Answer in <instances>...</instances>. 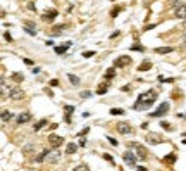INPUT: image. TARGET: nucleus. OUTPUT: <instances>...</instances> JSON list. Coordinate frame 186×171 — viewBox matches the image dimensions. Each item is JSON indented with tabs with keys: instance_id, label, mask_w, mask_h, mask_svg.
I'll return each instance as SVG.
<instances>
[{
	"instance_id": "nucleus-24",
	"label": "nucleus",
	"mask_w": 186,
	"mask_h": 171,
	"mask_svg": "<svg viewBox=\"0 0 186 171\" xmlns=\"http://www.w3.org/2000/svg\"><path fill=\"white\" fill-rule=\"evenodd\" d=\"M67 78H69V81H71V83H73V85H79V83H81V80H79V78H78V76H74V75H67Z\"/></svg>"
},
{
	"instance_id": "nucleus-27",
	"label": "nucleus",
	"mask_w": 186,
	"mask_h": 171,
	"mask_svg": "<svg viewBox=\"0 0 186 171\" xmlns=\"http://www.w3.org/2000/svg\"><path fill=\"white\" fill-rule=\"evenodd\" d=\"M164 161H166V163H174V161H176V156H174V154H169V156L164 157Z\"/></svg>"
},
{
	"instance_id": "nucleus-17",
	"label": "nucleus",
	"mask_w": 186,
	"mask_h": 171,
	"mask_svg": "<svg viewBox=\"0 0 186 171\" xmlns=\"http://www.w3.org/2000/svg\"><path fill=\"white\" fill-rule=\"evenodd\" d=\"M138 69H140V71H148V69H152V62H150V61H143Z\"/></svg>"
},
{
	"instance_id": "nucleus-41",
	"label": "nucleus",
	"mask_w": 186,
	"mask_h": 171,
	"mask_svg": "<svg viewBox=\"0 0 186 171\" xmlns=\"http://www.w3.org/2000/svg\"><path fill=\"white\" fill-rule=\"evenodd\" d=\"M172 5H174V7H179L181 4H179V0H172Z\"/></svg>"
},
{
	"instance_id": "nucleus-35",
	"label": "nucleus",
	"mask_w": 186,
	"mask_h": 171,
	"mask_svg": "<svg viewBox=\"0 0 186 171\" xmlns=\"http://www.w3.org/2000/svg\"><path fill=\"white\" fill-rule=\"evenodd\" d=\"M74 171H90V168L88 166H78V168H74Z\"/></svg>"
},
{
	"instance_id": "nucleus-18",
	"label": "nucleus",
	"mask_w": 186,
	"mask_h": 171,
	"mask_svg": "<svg viewBox=\"0 0 186 171\" xmlns=\"http://www.w3.org/2000/svg\"><path fill=\"white\" fill-rule=\"evenodd\" d=\"M107 90H109V83H102V85L96 88V94H98V95H103Z\"/></svg>"
},
{
	"instance_id": "nucleus-23",
	"label": "nucleus",
	"mask_w": 186,
	"mask_h": 171,
	"mask_svg": "<svg viewBox=\"0 0 186 171\" xmlns=\"http://www.w3.org/2000/svg\"><path fill=\"white\" fill-rule=\"evenodd\" d=\"M48 152H50V151H47V149H43V151L40 152V156H38V157H36V163H41V161H43V159H45V157L48 156Z\"/></svg>"
},
{
	"instance_id": "nucleus-43",
	"label": "nucleus",
	"mask_w": 186,
	"mask_h": 171,
	"mask_svg": "<svg viewBox=\"0 0 186 171\" xmlns=\"http://www.w3.org/2000/svg\"><path fill=\"white\" fill-rule=\"evenodd\" d=\"M24 64H28V66H33V62H31L29 59H24Z\"/></svg>"
},
{
	"instance_id": "nucleus-3",
	"label": "nucleus",
	"mask_w": 186,
	"mask_h": 171,
	"mask_svg": "<svg viewBox=\"0 0 186 171\" xmlns=\"http://www.w3.org/2000/svg\"><path fill=\"white\" fill-rule=\"evenodd\" d=\"M122 159H124V163H126V164L133 166V164H136V161H138L140 157H138L133 151H126V152H124V156H122Z\"/></svg>"
},
{
	"instance_id": "nucleus-19",
	"label": "nucleus",
	"mask_w": 186,
	"mask_h": 171,
	"mask_svg": "<svg viewBox=\"0 0 186 171\" xmlns=\"http://www.w3.org/2000/svg\"><path fill=\"white\" fill-rule=\"evenodd\" d=\"M76 151H78V145H76V144H67V147H66V152H67V154H74Z\"/></svg>"
},
{
	"instance_id": "nucleus-39",
	"label": "nucleus",
	"mask_w": 186,
	"mask_h": 171,
	"mask_svg": "<svg viewBox=\"0 0 186 171\" xmlns=\"http://www.w3.org/2000/svg\"><path fill=\"white\" fill-rule=\"evenodd\" d=\"M109 142H110L112 145H117V140H115V138H112V137H109Z\"/></svg>"
},
{
	"instance_id": "nucleus-11",
	"label": "nucleus",
	"mask_w": 186,
	"mask_h": 171,
	"mask_svg": "<svg viewBox=\"0 0 186 171\" xmlns=\"http://www.w3.org/2000/svg\"><path fill=\"white\" fill-rule=\"evenodd\" d=\"M29 119H31V114L29 113H21L17 116V123L19 125H24V123H28Z\"/></svg>"
},
{
	"instance_id": "nucleus-45",
	"label": "nucleus",
	"mask_w": 186,
	"mask_h": 171,
	"mask_svg": "<svg viewBox=\"0 0 186 171\" xmlns=\"http://www.w3.org/2000/svg\"><path fill=\"white\" fill-rule=\"evenodd\" d=\"M138 171H148V170H145L143 166H138Z\"/></svg>"
},
{
	"instance_id": "nucleus-38",
	"label": "nucleus",
	"mask_w": 186,
	"mask_h": 171,
	"mask_svg": "<svg viewBox=\"0 0 186 171\" xmlns=\"http://www.w3.org/2000/svg\"><path fill=\"white\" fill-rule=\"evenodd\" d=\"M90 132V128H85V130H83V132L79 133V135H78V137H83V135H86V133Z\"/></svg>"
},
{
	"instance_id": "nucleus-15",
	"label": "nucleus",
	"mask_w": 186,
	"mask_h": 171,
	"mask_svg": "<svg viewBox=\"0 0 186 171\" xmlns=\"http://www.w3.org/2000/svg\"><path fill=\"white\" fill-rule=\"evenodd\" d=\"M57 16H59V12H57V11H50L48 14H45V16H43V21H54Z\"/></svg>"
},
{
	"instance_id": "nucleus-26",
	"label": "nucleus",
	"mask_w": 186,
	"mask_h": 171,
	"mask_svg": "<svg viewBox=\"0 0 186 171\" xmlns=\"http://www.w3.org/2000/svg\"><path fill=\"white\" fill-rule=\"evenodd\" d=\"M114 75H115V69H114V68H110V69L105 73V80H110V78H114Z\"/></svg>"
},
{
	"instance_id": "nucleus-7",
	"label": "nucleus",
	"mask_w": 186,
	"mask_h": 171,
	"mask_svg": "<svg viewBox=\"0 0 186 171\" xmlns=\"http://www.w3.org/2000/svg\"><path fill=\"white\" fill-rule=\"evenodd\" d=\"M117 132L122 133V135H129V133H133V126L129 123H119L117 125Z\"/></svg>"
},
{
	"instance_id": "nucleus-32",
	"label": "nucleus",
	"mask_w": 186,
	"mask_h": 171,
	"mask_svg": "<svg viewBox=\"0 0 186 171\" xmlns=\"http://www.w3.org/2000/svg\"><path fill=\"white\" fill-rule=\"evenodd\" d=\"M119 12H121V7H115V9H112L110 16H112V18H115V16H117V14H119Z\"/></svg>"
},
{
	"instance_id": "nucleus-6",
	"label": "nucleus",
	"mask_w": 186,
	"mask_h": 171,
	"mask_svg": "<svg viewBox=\"0 0 186 171\" xmlns=\"http://www.w3.org/2000/svg\"><path fill=\"white\" fill-rule=\"evenodd\" d=\"M60 151H50L48 152V156H47V161L50 163V164H57L59 161H60Z\"/></svg>"
},
{
	"instance_id": "nucleus-5",
	"label": "nucleus",
	"mask_w": 186,
	"mask_h": 171,
	"mask_svg": "<svg viewBox=\"0 0 186 171\" xmlns=\"http://www.w3.org/2000/svg\"><path fill=\"white\" fill-rule=\"evenodd\" d=\"M48 142H50V145H52L54 149H57V147H60V145L64 144V137H59L55 133H52V135L48 137Z\"/></svg>"
},
{
	"instance_id": "nucleus-22",
	"label": "nucleus",
	"mask_w": 186,
	"mask_h": 171,
	"mask_svg": "<svg viewBox=\"0 0 186 171\" xmlns=\"http://www.w3.org/2000/svg\"><path fill=\"white\" fill-rule=\"evenodd\" d=\"M22 92L21 90H12V95H10V99H14V100H19V99H22Z\"/></svg>"
},
{
	"instance_id": "nucleus-47",
	"label": "nucleus",
	"mask_w": 186,
	"mask_h": 171,
	"mask_svg": "<svg viewBox=\"0 0 186 171\" xmlns=\"http://www.w3.org/2000/svg\"><path fill=\"white\" fill-rule=\"evenodd\" d=\"M185 119H186V114H185Z\"/></svg>"
},
{
	"instance_id": "nucleus-30",
	"label": "nucleus",
	"mask_w": 186,
	"mask_h": 171,
	"mask_svg": "<svg viewBox=\"0 0 186 171\" xmlns=\"http://www.w3.org/2000/svg\"><path fill=\"white\" fill-rule=\"evenodd\" d=\"M131 50H138V52H143L145 49H143L141 45H131Z\"/></svg>"
},
{
	"instance_id": "nucleus-8",
	"label": "nucleus",
	"mask_w": 186,
	"mask_h": 171,
	"mask_svg": "<svg viewBox=\"0 0 186 171\" xmlns=\"http://www.w3.org/2000/svg\"><path fill=\"white\" fill-rule=\"evenodd\" d=\"M167 109H169V104H167V102H162V104H160V107H159V111L152 113V118H159V116L167 114Z\"/></svg>"
},
{
	"instance_id": "nucleus-46",
	"label": "nucleus",
	"mask_w": 186,
	"mask_h": 171,
	"mask_svg": "<svg viewBox=\"0 0 186 171\" xmlns=\"http://www.w3.org/2000/svg\"><path fill=\"white\" fill-rule=\"evenodd\" d=\"M183 144H186V138H183Z\"/></svg>"
},
{
	"instance_id": "nucleus-44",
	"label": "nucleus",
	"mask_w": 186,
	"mask_h": 171,
	"mask_svg": "<svg viewBox=\"0 0 186 171\" xmlns=\"http://www.w3.org/2000/svg\"><path fill=\"white\" fill-rule=\"evenodd\" d=\"M115 37H119V31H114V33L110 35V38H115Z\"/></svg>"
},
{
	"instance_id": "nucleus-13",
	"label": "nucleus",
	"mask_w": 186,
	"mask_h": 171,
	"mask_svg": "<svg viewBox=\"0 0 186 171\" xmlns=\"http://www.w3.org/2000/svg\"><path fill=\"white\" fill-rule=\"evenodd\" d=\"M0 88H2V95H3V97H10V95H12V90L7 88V83H5V81L0 83Z\"/></svg>"
},
{
	"instance_id": "nucleus-31",
	"label": "nucleus",
	"mask_w": 186,
	"mask_h": 171,
	"mask_svg": "<svg viewBox=\"0 0 186 171\" xmlns=\"http://www.w3.org/2000/svg\"><path fill=\"white\" fill-rule=\"evenodd\" d=\"M90 97H92V92H88V90L81 92V99H90Z\"/></svg>"
},
{
	"instance_id": "nucleus-2",
	"label": "nucleus",
	"mask_w": 186,
	"mask_h": 171,
	"mask_svg": "<svg viewBox=\"0 0 186 171\" xmlns=\"http://www.w3.org/2000/svg\"><path fill=\"white\" fill-rule=\"evenodd\" d=\"M128 149H131L140 159H147V152H145V147H143V145H140V144H136V142H129V144H128Z\"/></svg>"
},
{
	"instance_id": "nucleus-4",
	"label": "nucleus",
	"mask_w": 186,
	"mask_h": 171,
	"mask_svg": "<svg viewBox=\"0 0 186 171\" xmlns=\"http://www.w3.org/2000/svg\"><path fill=\"white\" fill-rule=\"evenodd\" d=\"M131 64V57L129 56H121L114 61V68H126Z\"/></svg>"
},
{
	"instance_id": "nucleus-37",
	"label": "nucleus",
	"mask_w": 186,
	"mask_h": 171,
	"mask_svg": "<svg viewBox=\"0 0 186 171\" xmlns=\"http://www.w3.org/2000/svg\"><path fill=\"white\" fill-rule=\"evenodd\" d=\"M3 38H5V42H12V37H10V33H3Z\"/></svg>"
},
{
	"instance_id": "nucleus-25",
	"label": "nucleus",
	"mask_w": 186,
	"mask_h": 171,
	"mask_svg": "<svg viewBox=\"0 0 186 171\" xmlns=\"http://www.w3.org/2000/svg\"><path fill=\"white\" fill-rule=\"evenodd\" d=\"M47 125V119H41V121H38L36 125H35V132H38V130H41L43 126Z\"/></svg>"
},
{
	"instance_id": "nucleus-1",
	"label": "nucleus",
	"mask_w": 186,
	"mask_h": 171,
	"mask_svg": "<svg viewBox=\"0 0 186 171\" xmlns=\"http://www.w3.org/2000/svg\"><path fill=\"white\" fill-rule=\"evenodd\" d=\"M155 100H157V92H155V90H148V92H145V94H141L138 97V100H136V104H134V109H136V111L147 109Z\"/></svg>"
},
{
	"instance_id": "nucleus-40",
	"label": "nucleus",
	"mask_w": 186,
	"mask_h": 171,
	"mask_svg": "<svg viewBox=\"0 0 186 171\" xmlns=\"http://www.w3.org/2000/svg\"><path fill=\"white\" fill-rule=\"evenodd\" d=\"M103 157H105L107 161H110V163H114V159H112V156H109V154H103Z\"/></svg>"
},
{
	"instance_id": "nucleus-20",
	"label": "nucleus",
	"mask_w": 186,
	"mask_h": 171,
	"mask_svg": "<svg viewBox=\"0 0 186 171\" xmlns=\"http://www.w3.org/2000/svg\"><path fill=\"white\" fill-rule=\"evenodd\" d=\"M10 118H12V114L9 113V111H2V123H7V121H10Z\"/></svg>"
},
{
	"instance_id": "nucleus-42",
	"label": "nucleus",
	"mask_w": 186,
	"mask_h": 171,
	"mask_svg": "<svg viewBox=\"0 0 186 171\" xmlns=\"http://www.w3.org/2000/svg\"><path fill=\"white\" fill-rule=\"evenodd\" d=\"M50 85H52V87H57V85H59V81H57V80H52V81H50Z\"/></svg>"
},
{
	"instance_id": "nucleus-9",
	"label": "nucleus",
	"mask_w": 186,
	"mask_h": 171,
	"mask_svg": "<svg viewBox=\"0 0 186 171\" xmlns=\"http://www.w3.org/2000/svg\"><path fill=\"white\" fill-rule=\"evenodd\" d=\"M174 14H176V18H179V19H186V4H181L179 7H176Z\"/></svg>"
},
{
	"instance_id": "nucleus-34",
	"label": "nucleus",
	"mask_w": 186,
	"mask_h": 171,
	"mask_svg": "<svg viewBox=\"0 0 186 171\" xmlns=\"http://www.w3.org/2000/svg\"><path fill=\"white\" fill-rule=\"evenodd\" d=\"M110 114L112 116H115V114H124V111H122V109H110Z\"/></svg>"
},
{
	"instance_id": "nucleus-12",
	"label": "nucleus",
	"mask_w": 186,
	"mask_h": 171,
	"mask_svg": "<svg viewBox=\"0 0 186 171\" xmlns=\"http://www.w3.org/2000/svg\"><path fill=\"white\" fill-rule=\"evenodd\" d=\"M64 113H66V123H71V114L74 113V107L73 106H64Z\"/></svg>"
},
{
	"instance_id": "nucleus-28",
	"label": "nucleus",
	"mask_w": 186,
	"mask_h": 171,
	"mask_svg": "<svg viewBox=\"0 0 186 171\" xmlns=\"http://www.w3.org/2000/svg\"><path fill=\"white\" fill-rule=\"evenodd\" d=\"M62 31H64V26H59V28H54V31H52V33H54V35H60Z\"/></svg>"
},
{
	"instance_id": "nucleus-10",
	"label": "nucleus",
	"mask_w": 186,
	"mask_h": 171,
	"mask_svg": "<svg viewBox=\"0 0 186 171\" xmlns=\"http://www.w3.org/2000/svg\"><path fill=\"white\" fill-rule=\"evenodd\" d=\"M147 142L152 144V145H155V144H160V142H162V138H160L159 135H155V133H150L148 137H147Z\"/></svg>"
},
{
	"instance_id": "nucleus-36",
	"label": "nucleus",
	"mask_w": 186,
	"mask_h": 171,
	"mask_svg": "<svg viewBox=\"0 0 186 171\" xmlns=\"http://www.w3.org/2000/svg\"><path fill=\"white\" fill-rule=\"evenodd\" d=\"M160 125H162V128H166V130H171V125H169L167 121H160Z\"/></svg>"
},
{
	"instance_id": "nucleus-33",
	"label": "nucleus",
	"mask_w": 186,
	"mask_h": 171,
	"mask_svg": "<svg viewBox=\"0 0 186 171\" xmlns=\"http://www.w3.org/2000/svg\"><path fill=\"white\" fill-rule=\"evenodd\" d=\"M95 56V52H93V50H86V52H83V57H86V59H88V57H93Z\"/></svg>"
},
{
	"instance_id": "nucleus-14",
	"label": "nucleus",
	"mask_w": 186,
	"mask_h": 171,
	"mask_svg": "<svg viewBox=\"0 0 186 171\" xmlns=\"http://www.w3.org/2000/svg\"><path fill=\"white\" fill-rule=\"evenodd\" d=\"M71 47V43H66V45H60V47H55V52L59 54V56H64L66 54V50Z\"/></svg>"
},
{
	"instance_id": "nucleus-16",
	"label": "nucleus",
	"mask_w": 186,
	"mask_h": 171,
	"mask_svg": "<svg viewBox=\"0 0 186 171\" xmlns=\"http://www.w3.org/2000/svg\"><path fill=\"white\" fill-rule=\"evenodd\" d=\"M172 50H174L172 47H159V49H155L157 54H171Z\"/></svg>"
},
{
	"instance_id": "nucleus-29",
	"label": "nucleus",
	"mask_w": 186,
	"mask_h": 171,
	"mask_svg": "<svg viewBox=\"0 0 186 171\" xmlns=\"http://www.w3.org/2000/svg\"><path fill=\"white\" fill-rule=\"evenodd\" d=\"M12 80H16V81H22V80H24V76L19 75V73H16V75H12Z\"/></svg>"
},
{
	"instance_id": "nucleus-21",
	"label": "nucleus",
	"mask_w": 186,
	"mask_h": 171,
	"mask_svg": "<svg viewBox=\"0 0 186 171\" xmlns=\"http://www.w3.org/2000/svg\"><path fill=\"white\" fill-rule=\"evenodd\" d=\"M31 26H33V24H31V23H28V24H26V26H24V31H26V33H29V35H33V37H35V35H36V30H33V28H31Z\"/></svg>"
}]
</instances>
